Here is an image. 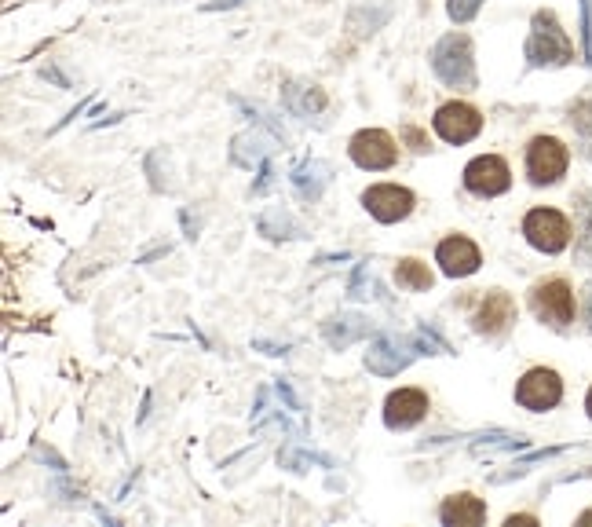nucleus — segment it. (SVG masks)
Returning <instances> with one entry per match:
<instances>
[{"label":"nucleus","mask_w":592,"mask_h":527,"mask_svg":"<svg viewBox=\"0 0 592 527\" xmlns=\"http://www.w3.org/2000/svg\"><path fill=\"white\" fill-rule=\"evenodd\" d=\"M435 352H446V345L435 334H428V330H417V334H406V337L381 334L370 345V352H366V366H370L373 374L395 377L399 370H406L417 355H435Z\"/></svg>","instance_id":"1"},{"label":"nucleus","mask_w":592,"mask_h":527,"mask_svg":"<svg viewBox=\"0 0 592 527\" xmlns=\"http://www.w3.org/2000/svg\"><path fill=\"white\" fill-rule=\"evenodd\" d=\"M527 59L530 66H567L574 59V44L567 41V33L552 11H538L530 22Z\"/></svg>","instance_id":"2"},{"label":"nucleus","mask_w":592,"mask_h":527,"mask_svg":"<svg viewBox=\"0 0 592 527\" xmlns=\"http://www.w3.org/2000/svg\"><path fill=\"white\" fill-rule=\"evenodd\" d=\"M432 66L439 81L450 88H472L476 85V63H472V41L465 33H446L443 41L435 44Z\"/></svg>","instance_id":"3"},{"label":"nucleus","mask_w":592,"mask_h":527,"mask_svg":"<svg viewBox=\"0 0 592 527\" xmlns=\"http://www.w3.org/2000/svg\"><path fill=\"white\" fill-rule=\"evenodd\" d=\"M530 308L541 323L563 330L574 323V290L567 286V279H545L530 290Z\"/></svg>","instance_id":"4"},{"label":"nucleus","mask_w":592,"mask_h":527,"mask_svg":"<svg viewBox=\"0 0 592 527\" xmlns=\"http://www.w3.org/2000/svg\"><path fill=\"white\" fill-rule=\"evenodd\" d=\"M523 235L538 253H563L571 242V220L560 209H530L523 220Z\"/></svg>","instance_id":"5"},{"label":"nucleus","mask_w":592,"mask_h":527,"mask_svg":"<svg viewBox=\"0 0 592 527\" xmlns=\"http://www.w3.org/2000/svg\"><path fill=\"white\" fill-rule=\"evenodd\" d=\"M567 162H571V154H567V147H563L556 136H538V140H530V147H527V176H530V183L549 187V183L563 180V173H567Z\"/></svg>","instance_id":"6"},{"label":"nucleus","mask_w":592,"mask_h":527,"mask_svg":"<svg viewBox=\"0 0 592 527\" xmlns=\"http://www.w3.org/2000/svg\"><path fill=\"white\" fill-rule=\"evenodd\" d=\"M516 399L519 407L534 410V414H545L563 399V381L556 370H545V366H534L523 374V381L516 385Z\"/></svg>","instance_id":"7"},{"label":"nucleus","mask_w":592,"mask_h":527,"mask_svg":"<svg viewBox=\"0 0 592 527\" xmlns=\"http://www.w3.org/2000/svg\"><path fill=\"white\" fill-rule=\"evenodd\" d=\"M465 187L479 198H494V194H505L512 187V173H508L505 158L497 154H479L465 165Z\"/></svg>","instance_id":"8"},{"label":"nucleus","mask_w":592,"mask_h":527,"mask_svg":"<svg viewBox=\"0 0 592 527\" xmlns=\"http://www.w3.org/2000/svg\"><path fill=\"white\" fill-rule=\"evenodd\" d=\"M351 162L362 165V169H392L399 151H395V140L384 129H362L351 136Z\"/></svg>","instance_id":"9"},{"label":"nucleus","mask_w":592,"mask_h":527,"mask_svg":"<svg viewBox=\"0 0 592 527\" xmlns=\"http://www.w3.org/2000/svg\"><path fill=\"white\" fill-rule=\"evenodd\" d=\"M479 129H483V118H479V110L468 107V103H443V107L435 110V132H439L446 143L476 140Z\"/></svg>","instance_id":"10"},{"label":"nucleus","mask_w":592,"mask_h":527,"mask_svg":"<svg viewBox=\"0 0 592 527\" xmlns=\"http://www.w3.org/2000/svg\"><path fill=\"white\" fill-rule=\"evenodd\" d=\"M362 205H366L381 224H399L413 209V191H406L399 183H377V187H370V191L362 194Z\"/></svg>","instance_id":"11"},{"label":"nucleus","mask_w":592,"mask_h":527,"mask_svg":"<svg viewBox=\"0 0 592 527\" xmlns=\"http://www.w3.org/2000/svg\"><path fill=\"white\" fill-rule=\"evenodd\" d=\"M435 260H439L443 275H450V279H465V275L479 271V264H483L476 242H472V238H465V235L443 238V242H439V249H435Z\"/></svg>","instance_id":"12"},{"label":"nucleus","mask_w":592,"mask_h":527,"mask_svg":"<svg viewBox=\"0 0 592 527\" xmlns=\"http://www.w3.org/2000/svg\"><path fill=\"white\" fill-rule=\"evenodd\" d=\"M424 414H428V396H424L421 388H399L384 403V425L388 429H410Z\"/></svg>","instance_id":"13"},{"label":"nucleus","mask_w":592,"mask_h":527,"mask_svg":"<svg viewBox=\"0 0 592 527\" xmlns=\"http://www.w3.org/2000/svg\"><path fill=\"white\" fill-rule=\"evenodd\" d=\"M516 323V301L501 290H490L483 301H479V312H476V330L487 337L505 334L508 326Z\"/></svg>","instance_id":"14"},{"label":"nucleus","mask_w":592,"mask_h":527,"mask_svg":"<svg viewBox=\"0 0 592 527\" xmlns=\"http://www.w3.org/2000/svg\"><path fill=\"white\" fill-rule=\"evenodd\" d=\"M439 520L446 527H476L487 520V506L476 495H450L439 509Z\"/></svg>","instance_id":"15"},{"label":"nucleus","mask_w":592,"mask_h":527,"mask_svg":"<svg viewBox=\"0 0 592 527\" xmlns=\"http://www.w3.org/2000/svg\"><path fill=\"white\" fill-rule=\"evenodd\" d=\"M370 334V323L355 312H344V315H333L329 323H322V337H326L329 348H348L351 341H359V337Z\"/></svg>","instance_id":"16"},{"label":"nucleus","mask_w":592,"mask_h":527,"mask_svg":"<svg viewBox=\"0 0 592 527\" xmlns=\"http://www.w3.org/2000/svg\"><path fill=\"white\" fill-rule=\"evenodd\" d=\"M329 180H333V169H329V162H304V165H296V169H293L296 198H304V202H318Z\"/></svg>","instance_id":"17"},{"label":"nucleus","mask_w":592,"mask_h":527,"mask_svg":"<svg viewBox=\"0 0 592 527\" xmlns=\"http://www.w3.org/2000/svg\"><path fill=\"white\" fill-rule=\"evenodd\" d=\"M282 96H286V107L296 118H315V114L326 110V92L318 85H307V81H289Z\"/></svg>","instance_id":"18"},{"label":"nucleus","mask_w":592,"mask_h":527,"mask_svg":"<svg viewBox=\"0 0 592 527\" xmlns=\"http://www.w3.org/2000/svg\"><path fill=\"white\" fill-rule=\"evenodd\" d=\"M271 151H275V140H264L260 132H253V136H238V140H234L231 158L238 165H264Z\"/></svg>","instance_id":"19"},{"label":"nucleus","mask_w":592,"mask_h":527,"mask_svg":"<svg viewBox=\"0 0 592 527\" xmlns=\"http://www.w3.org/2000/svg\"><path fill=\"white\" fill-rule=\"evenodd\" d=\"M260 235H267V238H300L304 235V227L296 224L282 205H275V209H267V213L260 216Z\"/></svg>","instance_id":"20"},{"label":"nucleus","mask_w":592,"mask_h":527,"mask_svg":"<svg viewBox=\"0 0 592 527\" xmlns=\"http://www.w3.org/2000/svg\"><path fill=\"white\" fill-rule=\"evenodd\" d=\"M395 279H399V286H406V290L421 293L432 286V271H428V264H421V260H399Z\"/></svg>","instance_id":"21"},{"label":"nucleus","mask_w":592,"mask_h":527,"mask_svg":"<svg viewBox=\"0 0 592 527\" xmlns=\"http://www.w3.org/2000/svg\"><path fill=\"white\" fill-rule=\"evenodd\" d=\"M370 8H373V0H359V4H355V11H351V30L355 33H373L377 26L388 22V15H392V11H377V15H370Z\"/></svg>","instance_id":"22"},{"label":"nucleus","mask_w":592,"mask_h":527,"mask_svg":"<svg viewBox=\"0 0 592 527\" xmlns=\"http://www.w3.org/2000/svg\"><path fill=\"white\" fill-rule=\"evenodd\" d=\"M479 8H483V0H450V4H446V11H450V19L454 22L476 19Z\"/></svg>","instance_id":"23"},{"label":"nucleus","mask_w":592,"mask_h":527,"mask_svg":"<svg viewBox=\"0 0 592 527\" xmlns=\"http://www.w3.org/2000/svg\"><path fill=\"white\" fill-rule=\"evenodd\" d=\"M578 260L592 264V202L585 205V224H582V242H578Z\"/></svg>","instance_id":"24"},{"label":"nucleus","mask_w":592,"mask_h":527,"mask_svg":"<svg viewBox=\"0 0 592 527\" xmlns=\"http://www.w3.org/2000/svg\"><path fill=\"white\" fill-rule=\"evenodd\" d=\"M582 26H585V63H589V52H592V0H582Z\"/></svg>","instance_id":"25"},{"label":"nucleus","mask_w":592,"mask_h":527,"mask_svg":"<svg viewBox=\"0 0 592 527\" xmlns=\"http://www.w3.org/2000/svg\"><path fill=\"white\" fill-rule=\"evenodd\" d=\"M402 136H406V143H410L413 151H428V136H424L421 129H413L410 125V129H402Z\"/></svg>","instance_id":"26"},{"label":"nucleus","mask_w":592,"mask_h":527,"mask_svg":"<svg viewBox=\"0 0 592 527\" xmlns=\"http://www.w3.org/2000/svg\"><path fill=\"white\" fill-rule=\"evenodd\" d=\"M516 524H538L534 517H508V527H516Z\"/></svg>","instance_id":"27"},{"label":"nucleus","mask_w":592,"mask_h":527,"mask_svg":"<svg viewBox=\"0 0 592 527\" xmlns=\"http://www.w3.org/2000/svg\"><path fill=\"white\" fill-rule=\"evenodd\" d=\"M585 319H589V326H592V286H589V297H585Z\"/></svg>","instance_id":"28"},{"label":"nucleus","mask_w":592,"mask_h":527,"mask_svg":"<svg viewBox=\"0 0 592 527\" xmlns=\"http://www.w3.org/2000/svg\"><path fill=\"white\" fill-rule=\"evenodd\" d=\"M578 524H592V509H589V513H582V517H578Z\"/></svg>","instance_id":"29"},{"label":"nucleus","mask_w":592,"mask_h":527,"mask_svg":"<svg viewBox=\"0 0 592 527\" xmlns=\"http://www.w3.org/2000/svg\"><path fill=\"white\" fill-rule=\"evenodd\" d=\"M585 410H589V418H592V388H589V396H585Z\"/></svg>","instance_id":"30"}]
</instances>
